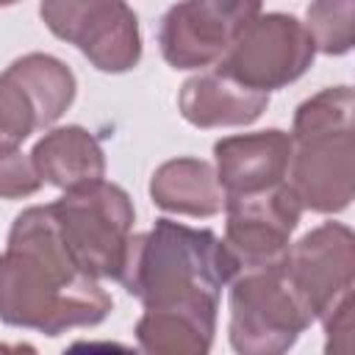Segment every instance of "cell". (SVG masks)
Here are the masks:
<instances>
[{"label":"cell","mask_w":355,"mask_h":355,"mask_svg":"<svg viewBox=\"0 0 355 355\" xmlns=\"http://www.w3.org/2000/svg\"><path fill=\"white\" fill-rule=\"evenodd\" d=\"M31 161L42 178L61 191L105 178V153L97 136L83 125H61L44 130L33 144Z\"/></svg>","instance_id":"5bb4252c"},{"label":"cell","mask_w":355,"mask_h":355,"mask_svg":"<svg viewBox=\"0 0 355 355\" xmlns=\"http://www.w3.org/2000/svg\"><path fill=\"white\" fill-rule=\"evenodd\" d=\"M286 277L313 322H324L341 305L352 302L355 288V236L344 222H322L286 255Z\"/></svg>","instance_id":"8fae6325"},{"label":"cell","mask_w":355,"mask_h":355,"mask_svg":"<svg viewBox=\"0 0 355 355\" xmlns=\"http://www.w3.org/2000/svg\"><path fill=\"white\" fill-rule=\"evenodd\" d=\"M216 316L214 305L144 308L133 327L136 344L150 355H205L214 347Z\"/></svg>","instance_id":"2e32d148"},{"label":"cell","mask_w":355,"mask_h":355,"mask_svg":"<svg viewBox=\"0 0 355 355\" xmlns=\"http://www.w3.org/2000/svg\"><path fill=\"white\" fill-rule=\"evenodd\" d=\"M313 58L316 47L305 22L294 14L269 11L258 14L214 67L250 89L275 92L300 80Z\"/></svg>","instance_id":"52a82bcc"},{"label":"cell","mask_w":355,"mask_h":355,"mask_svg":"<svg viewBox=\"0 0 355 355\" xmlns=\"http://www.w3.org/2000/svg\"><path fill=\"white\" fill-rule=\"evenodd\" d=\"M39 17L105 75L130 72L141 61L139 17L128 0H39Z\"/></svg>","instance_id":"8992f818"},{"label":"cell","mask_w":355,"mask_h":355,"mask_svg":"<svg viewBox=\"0 0 355 355\" xmlns=\"http://www.w3.org/2000/svg\"><path fill=\"white\" fill-rule=\"evenodd\" d=\"M14 3H19V0H0V6H14Z\"/></svg>","instance_id":"d6986e66"},{"label":"cell","mask_w":355,"mask_h":355,"mask_svg":"<svg viewBox=\"0 0 355 355\" xmlns=\"http://www.w3.org/2000/svg\"><path fill=\"white\" fill-rule=\"evenodd\" d=\"M286 183L302 211L341 214L355 194V92L327 86L302 100L291 119Z\"/></svg>","instance_id":"3957f363"},{"label":"cell","mask_w":355,"mask_h":355,"mask_svg":"<svg viewBox=\"0 0 355 355\" xmlns=\"http://www.w3.org/2000/svg\"><path fill=\"white\" fill-rule=\"evenodd\" d=\"M263 0H178L158 25V50L172 69L214 67L261 14Z\"/></svg>","instance_id":"30bf717a"},{"label":"cell","mask_w":355,"mask_h":355,"mask_svg":"<svg viewBox=\"0 0 355 355\" xmlns=\"http://www.w3.org/2000/svg\"><path fill=\"white\" fill-rule=\"evenodd\" d=\"M222 211V244L233 263V277L239 272L286 263L291 233L302 216V205L286 180L250 194H225Z\"/></svg>","instance_id":"ba28073f"},{"label":"cell","mask_w":355,"mask_h":355,"mask_svg":"<svg viewBox=\"0 0 355 355\" xmlns=\"http://www.w3.org/2000/svg\"><path fill=\"white\" fill-rule=\"evenodd\" d=\"M114 300L67 252L50 205L14 216L0 252V322L8 327L61 336L105 322Z\"/></svg>","instance_id":"6da1fadb"},{"label":"cell","mask_w":355,"mask_h":355,"mask_svg":"<svg viewBox=\"0 0 355 355\" xmlns=\"http://www.w3.org/2000/svg\"><path fill=\"white\" fill-rule=\"evenodd\" d=\"M75 72L50 53H25L0 72V144L19 147L75 103Z\"/></svg>","instance_id":"9c48e42d"},{"label":"cell","mask_w":355,"mask_h":355,"mask_svg":"<svg viewBox=\"0 0 355 355\" xmlns=\"http://www.w3.org/2000/svg\"><path fill=\"white\" fill-rule=\"evenodd\" d=\"M227 338L241 355H280L313 324L283 266L239 272L227 283Z\"/></svg>","instance_id":"5b68a950"},{"label":"cell","mask_w":355,"mask_h":355,"mask_svg":"<svg viewBox=\"0 0 355 355\" xmlns=\"http://www.w3.org/2000/svg\"><path fill=\"white\" fill-rule=\"evenodd\" d=\"M47 205L72 261L97 280H116L136 222L130 194L103 178L69 189Z\"/></svg>","instance_id":"277c9868"},{"label":"cell","mask_w":355,"mask_h":355,"mask_svg":"<svg viewBox=\"0 0 355 355\" xmlns=\"http://www.w3.org/2000/svg\"><path fill=\"white\" fill-rule=\"evenodd\" d=\"M150 200L155 208L178 216L208 219L222 214L225 191L219 186L216 169L205 158H169L150 175Z\"/></svg>","instance_id":"9a60e30c"},{"label":"cell","mask_w":355,"mask_h":355,"mask_svg":"<svg viewBox=\"0 0 355 355\" xmlns=\"http://www.w3.org/2000/svg\"><path fill=\"white\" fill-rule=\"evenodd\" d=\"M305 28L316 53L347 55L355 44V0H311Z\"/></svg>","instance_id":"e0dca14e"},{"label":"cell","mask_w":355,"mask_h":355,"mask_svg":"<svg viewBox=\"0 0 355 355\" xmlns=\"http://www.w3.org/2000/svg\"><path fill=\"white\" fill-rule=\"evenodd\" d=\"M291 136L280 128L233 133L214 141V169L225 194H250L286 180Z\"/></svg>","instance_id":"7c38bea8"},{"label":"cell","mask_w":355,"mask_h":355,"mask_svg":"<svg viewBox=\"0 0 355 355\" xmlns=\"http://www.w3.org/2000/svg\"><path fill=\"white\" fill-rule=\"evenodd\" d=\"M269 105V92L250 89L222 69H200L189 80H183L178 92V108L180 116L200 128H244L252 125Z\"/></svg>","instance_id":"4fadbf2b"},{"label":"cell","mask_w":355,"mask_h":355,"mask_svg":"<svg viewBox=\"0 0 355 355\" xmlns=\"http://www.w3.org/2000/svg\"><path fill=\"white\" fill-rule=\"evenodd\" d=\"M233 280V263L211 227H189L175 219H155L144 233H130L116 283L141 308L214 305Z\"/></svg>","instance_id":"7a4b0ae2"},{"label":"cell","mask_w":355,"mask_h":355,"mask_svg":"<svg viewBox=\"0 0 355 355\" xmlns=\"http://www.w3.org/2000/svg\"><path fill=\"white\" fill-rule=\"evenodd\" d=\"M42 178L31 161L14 144H0V200H25L42 189Z\"/></svg>","instance_id":"ac0fdd59"}]
</instances>
